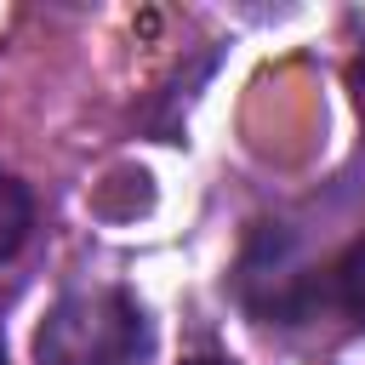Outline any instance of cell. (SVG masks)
Listing matches in <instances>:
<instances>
[{
	"instance_id": "obj_2",
	"label": "cell",
	"mask_w": 365,
	"mask_h": 365,
	"mask_svg": "<svg viewBox=\"0 0 365 365\" xmlns=\"http://www.w3.org/2000/svg\"><path fill=\"white\" fill-rule=\"evenodd\" d=\"M29 222H34V205H29V188L17 177L0 171V262L29 240Z\"/></svg>"
},
{
	"instance_id": "obj_1",
	"label": "cell",
	"mask_w": 365,
	"mask_h": 365,
	"mask_svg": "<svg viewBox=\"0 0 365 365\" xmlns=\"http://www.w3.org/2000/svg\"><path fill=\"white\" fill-rule=\"evenodd\" d=\"M34 354L40 365H143L148 319L125 291H74L46 314Z\"/></svg>"
},
{
	"instance_id": "obj_4",
	"label": "cell",
	"mask_w": 365,
	"mask_h": 365,
	"mask_svg": "<svg viewBox=\"0 0 365 365\" xmlns=\"http://www.w3.org/2000/svg\"><path fill=\"white\" fill-rule=\"evenodd\" d=\"M354 91H359V108H365V57L354 63Z\"/></svg>"
},
{
	"instance_id": "obj_3",
	"label": "cell",
	"mask_w": 365,
	"mask_h": 365,
	"mask_svg": "<svg viewBox=\"0 0 365 365\" xmlns=\"http://www.w3.org/2000/svg\"><path fill=\"white\" fill-rule=\"evenodd\" d=\"M331 297H336V308H348V314L365 325V240H354V245L336 257V268H331Z\"/></svg>"
},
{
	"instance_id": "obj_5",
	"label": "cell",
	"mask_w": 365,
	"mask_h": 365,
	"mask_svg": "<svg viewBox=\"0 0 365 365\" xmlns=\"http://www.w3.org/2000/svg\"><path fill=\"white\" fill-rule=\"evenodd\" d=\"M188 365H234V359H211V354H200V359H188Z\"/></svg>"
}]
</instances>
